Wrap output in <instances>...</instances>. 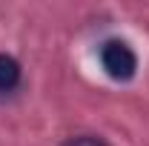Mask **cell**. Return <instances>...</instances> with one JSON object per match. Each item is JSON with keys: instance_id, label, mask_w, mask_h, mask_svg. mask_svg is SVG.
<instances>
[{"instance_id": "obj_1", "label": "cell", "mask_w": 149, "mask_h": 146, "mask_svg": "<svg viewBox=\"0 0 149 146\" xmlns=\"http://www.w3.org/2000/svg\"><path fill=\"white\" fill-rule=\"evenodd\" d=\"M100 66L112 80H129L138 69V55L123 40H106L100 46Z\"/></svg>"}, {"instance_id": "obj_2", "label": "cell", "mask_w": 149, "mask_h": 146, "mask_svg": "<svg viewBox=\"0 0 149 146\" xmlns=\"http://www.w3.org/2000/svg\"><path fill=\"white\" fill-rule=\"evenodd\" d=\"M20 83V63L9 55H0V92H12Z\"/></svg>"}, {"instance_id": "obj_3", "label": "cell", "mask_w": 149, "mask_h": 146, "mask_svg": "<svg viewBox=\"0 0 149 146\" xmlns=\"http://www.w3.org/2000/svg\"><path fill=\"white\" fill-rule=\"evenodd\" d=\"M63 146H106V143L97 140V138H92V135H80V138H69Z\"/></svg>"}]
</instances>
